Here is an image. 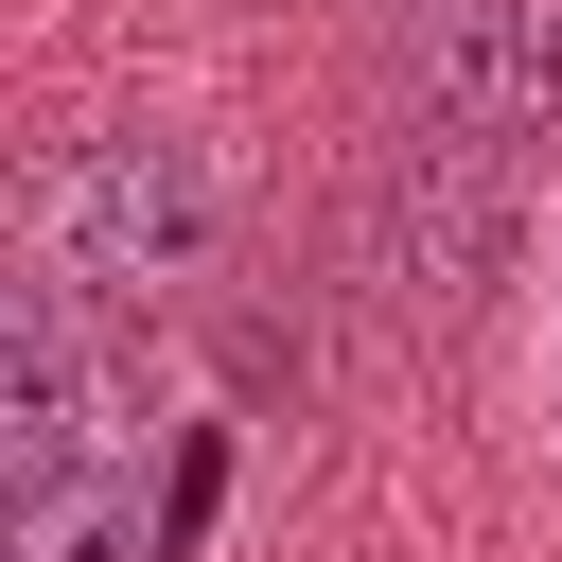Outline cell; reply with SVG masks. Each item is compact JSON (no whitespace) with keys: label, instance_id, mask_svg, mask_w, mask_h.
Here are the masks:
<instances>
[{"label":"cell","instance_id":"cell-1","mask_svg":"<svg viewBox=\"0 0 562 562\" xmlns=\"http://www.w3.org/2000/svg\"><path fill=\"white\" fill-rule=\"evenodd\" d=\"M211 228H228V176H211L193 123H105V140H70V158L35 176V263L88 281V299H158V281H193Z\"/></svg>","mask_w":562,"mask_h":562},{"label":"cell","instance_id":"cell-2","mask_svg":"<svg viewBox=\"0 0 562 562\" xmlns=\"http://www.w3.org/2000/svg\"><path fill=\"white\" fill-rule=\"evenodd\" d=\"M404 123L474 158L562 140V0H422L404 18Z\"/></svg>","mask_w":562,"mask_h":562},{"label":"cell","instance_id":"cell-3","mask_svg":"<svg viewBox=\"0 0 562 562\" xmlns=\"http://www.w3.org/2000/svg\"><path fill=\"white\" fill-rule=\"evenodd\" d=\"M211 492H228V439H176V492H158V562L211 527Z\"/></svg>","mask_w":562,"mask_h":562}]
</instances>
